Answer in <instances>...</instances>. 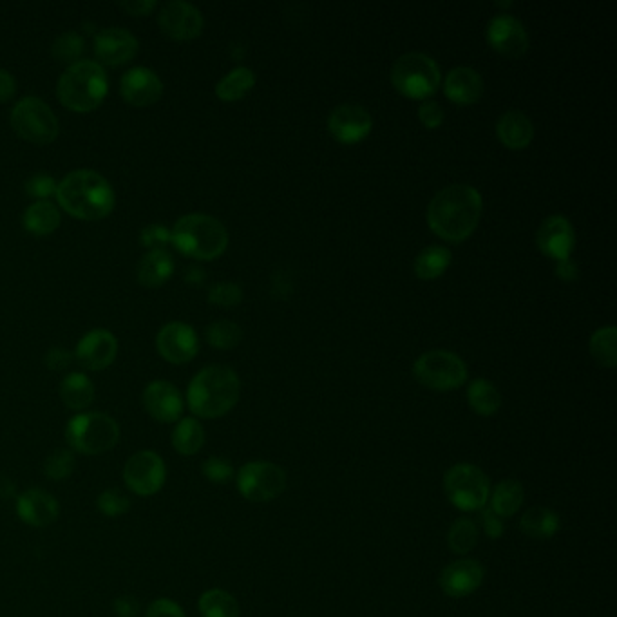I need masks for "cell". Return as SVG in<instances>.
<instances>
[{
	"label": "cell",
	"instance_id": "1",
	"mask_svg": "<svg viewBox=\"0 0 617 617\" xmlns=\"http://www.w3.org/2000/svg\"><path fill=\"white\" fill-rule=\"evenodd\" d=\"M482 209L484 201L476 187L467 183L447 185L429 201V227L447 241H462L475 232Z\"/></svg>",
	"mask_w": 617,
	"mask_h": 617
},
{
	"label": "cell",
	"instance_id": "2",
	"mask_svg": "<svg viewBox=\"0 0 617 617\" xmlns=\"http://www.w3.org/2000/svg\"><path fill=\"white\" fill-rule=\"evenodd\" d=\"M60 207L80 219H102L114 209L113 187L102 174L91 169L69 172L57 185Z\"/></svg>",
	"mask_w": 617,
	"mask_h": 617
},
{
	"label": "cell",
	"instance_id": "3",
	"mask_svg": "<svg viewBox=\"0 0 617 617\" xmlns=\"http://www.w3.org/2000/svg\"><path fill=\"white\" fill-rule=\"evenodd\" d=\"M241 380L227 366H207L190 380L187 390L189 408L196 417L219 418L238 404Z\"/></svg>",
	"mask_w": 617,
	"mask_h": 617
},
{
	"label": "cell",
	"instance_id": "4",
	"mask_svg": "<svg viewBox=\"0 0 617 617\" xmlns=\"http://www.w3.org/2000/svg\"><path fill=\"white\" fill-rule=\"evenodd\" d=\"M107 91L109 80L104 67L93 60H78L58 78V100L76 113L96 109L104 102Z\"/></svg>",
	"mask_w": 617,
	"mask_h": 617
},
{
	"label": "cell",
	"instance_id": "5",
	"mask_svg": "<svg viewBox=\"0 0 617 617\" xmlns=\"http://www.w3.org/2000/svg\"><path fill=\"white\" fill-rule=\"evenodd\" d=\"M171 243L185 256L207 261L225 252L228 245L227 227L209 214H187L181 216L172 228Z\"/></svg>",
	"mask_w": 617,
	"mask_h": 617
},
{
	"label": "cell",
	"instance_id": "6",
	"mask_svg": "<svg viewBox=\"0 0 617 617\" xmlns=\"http://www.w3.org/2000/svg\"><path fill=\"white\" fill-rule=\"evenodd\" d=\"M66 438L76 453L102 455L120 442V426L100 411L80 413L67 422Z\"/></svg>",
	"mask_w": 617,
	"mask_h": 617
},
{
	"label": "cell",
	"instance_id": "7",
	"mask_svg": "<svg viewBox=\"0 0 617 617\" xmlns=\"http://www.w3.org/2000/svg\"><path fill=\"white\" fill-rule=\"evenodd\" d=\"M391 82L402 95L426 100L440 86L442 71L437 60L428 53L409 51L395 60L391 67Z\"/></svg>",
	"mask_w": 617,
	"mask_h": 617
},
{
	"label": "cell",
	"instance_id": "8",
	"mask_svg": "<svg viewBox=\"0 0 617 617\" xmlns=\"http://www.w3.org/2000/svg\"><path fill=\"white\" fill-rule=\"evenodd\" d=\"M444 493L458 511L478 513L489 504L491 482L480 467L456 464L444 475Z\"/></svg>",
	"mask_w": 617,
	"mask_h": 617
},
{
	"label": "cell",
	"instance_id": "9",
	"mask_svg": "<svg viewBox=\"0 0 617 617\" xmlns=\"http://www.w3.org/2000/svg\"><path fill=\"white\" fill-rule=\"evenodd\" d=\"M413 375L429 390H456L467 380V364L456 353L429 350L413 364Z\"/></svg>",
	"mask_w": 617,
	"mask_h": 617
},
{
	"label": "cell",
	"instance_id": "10",
	"mask_svg": "<svg viewBox=\"0 0 617 617\" xmlns=\"http://www.w3.org/2000/svg\"><path fill=\"white\" fill-rule=\"evenodd\" d=\"M11 125L24 140L37 145H48L60 133L57 116L38 96L22 98L11 111Z\"/></svg>",
	"mask_w": 617,
	"mask_h": 617
},
{
	"label": "cell",
	"instance_id": "11",
	"mask_svg": "<svg viewBox=\"0 0 617 617\" xmlns=\"http://www.w3.org/2000/svg\"><path fill=\"white\" fill-rule=\"evenodd\" d=\"M238 491L252 504H266L285 493L288 476L274 462H248L236 475Z\"/></svg>",
	"mask_w": 617,
	"mask_h": 617
},
{
	"label": "cell",
	"instance_id": "12",
	"mask_svg": "<svg viewBox=\"0 0 617 617\" xmlns=\"http://www.w3.org/2000/svg\"><path fill=\"white\" fill-rule=\"evenodd\" d=\"M167 478V467L162 456L154 451L134 453L124 467V482L138 496L160 493Z\"/></svg>",
	"mask_w": 617,
	"mask_h": 617
},
{
	"label": "cell",
	"instance_id": "13",
	"mask_svg": "<svg viewBox=\"0 0 617 617\" xmlns=\"http://www.w3.org/2000/svg\"><path fill=\"white\" fill-rule=\"evenodd\" d=\"M485 37L496 51L505 57L518 58L529 49V33L522 24L509 13L494 15L485 28Z\"/></svg>",
	"mask_w": 617,
	"mask_h": 617
},
{
	"label": "cell",
	"instance_id": "14",
	"mask_svg": "<svg viewBox=\"0 0 617 617\" xmlns=\"http://www.w3.org/2000/svg\"><path fill=\"white\" fill-rule=\"evenodd\" d=\"M485 570L480 561L473 558H460L449 563L446 569L440 572V589L453 599H462L475 594L484 583Z\"/></svg>",
	"mask_w": 617,
	"mask_h": 617
},
{
	"label": "cell",
	"instance_id": "15",
	"mask_svg": "<svg viewBox=\"0 0 617 617\" xmlns=\"http://www.w3.org/2000/svg\"><path fill=\"white\" fill-rule=\"evenodd\" d=\"M156 348L165 361L185 364L192 361L200 350L198 333L189 324H165L156 337Z\"/></svg>",
	"mask_w": 617,
	"mask_h": 617
},
{
	"label": "cell",
	"instance_id": "16",
	"mask_svg": "<svg viewBox=\"0 0 617 617\" xmlns=\"http://www.w3.org/2000/svg\"><path fill=\"white\" fill-rule=\"evenodd\" d=\"M158 24L165 35L176 40H190L198 37L203 29L201 11L185 0H171L163 4Z\"/></svg>",
	"mask_w": 617,
	"mask_h": 617
},
{
	"label": "cell",
	"instance_id": "17",
	"mask_svg": "<svg viewBox=\"0 0 617 617\" xmlns=\"http://www.w3.org/2000/svg\"><path fill=\"white\" fill-rule=\"evenodd\" d=\"M373 127V118L366 107L341 104L328 116L330 133L342 143H355L366 138Z\"/></svg>",
	"mask_w": 617,
	"mask_h": 617
},
{
	"label": "cell",
	"instance_id": "18",
	"mask_svg": "<svg viewBox=\"0 0 617 617\" xmlns=\"http://www.w3.org/2000/svg\"><path fill=\"white\" fill-rule=\"evenodd\" d=\"M118 341L113 333L96 328L86 333L76 346V359L86 370L100 371L109 368L116 359Z\"/></svg>",
	"mask_w": 617,
	"mask_h": 617
},
{
	"label": "cell",
	"instance_id": "19",
	"mask_svg": "<svg viewBox=\"0 0 617 617\" xmlns=\"http://www.w3.org/2000/svg\"><path fill=\"white\" fill-rule=\"evenodd\" d=\"M536 243L543 254L554 257L556 261L570 257L572 248L576 245V232L569 218L561 214H552L542 221L536 232Z\"/></svg>",
	"mask_w": 617,
	"mask_h": 617
},
{
	"label": "cell",
	"instance_id": "20",
	"mask_svg": "<svg viewBox=\"0 0 617 617\" xmlns=\"http://www.w3.org/2000/svg\"><path fill=\"white\" fill-rule=\"evenodd\" d=\"M143 406L154 420L163 424H172L180 420L183 413L180 390L167 380H154L145 388Z\"/></svg>",
	"mask_w": 617,
	"mask_h": 617
},
{
	"label": "cell",
	"instance_id": "21",
	"mask_svg": "<svg viewBox=\"0 0 617 617\" xmlns=\"http://www.w3.org/2000/svg\"><path fill=\"white\" fill-rule=\"evenodd\" d=\"M138 38L124 28H105L96 35L95 55L107 66H122L136 57Z\"/></svg>",
	"mask_w": 617,
	"mask_h": 617
},
{
	"label": "cell",
	"instance_id": "22",
	"mask_svg": "<svg viewBox=\"0 0 617 617\" xmlns=\"http://www.w3.org/2000/svg\"><path fill=\"white\" fill-rule=\"evenodd\" d=\"M17 514L31 527H48L58 520L60 505L53 494L42 489H28L17 496Z\"/></svg>",
	"mask_w": 617,
	"mask_h": 617
},
{
	"label": "cell",
	"instance_id": "23",
	"mask_svg": "<svg viewBox=\"0 0 617 617\" xmlns=\"http://www.w3.org/2000/svg\"><path fill=\"white\" fill-rule=\"evenodd\" d=\"M120 91L129 104L143 107L160 100L163 84L160 76L149 67H133L122 76Z\"/></svg>",
	"mask_w": 617,
	"mask_h": 617
},
{
	"label": "cell",
	"instance_id": "24",
	"mask_svg": "<svg viewBox=\"0 0 617 617\" xmlns=\"http://www.w3.org/2000/svg\"><path fill=\"white\" fill-rule=\"evenodd\" d=\"M444 89L447 98L455 104H475L484 95V78L473 67H453L446 75Z\"/></svg>",
	"mask_w": 617,
	"mask_h": 617
},
{
	"label": "cell",
	"instance_id": "25",
	"mask_svg": "<svg viewBox=\"0 0 617 617\" xmlns=\"http://www.w3.org/2000/svg\"><path fill=\"white\" fill-rule=\"evenodd\" d=\"M496 136L509 149H523L534 138V125L523 111L509 109L496 122Z\"/></svg>",
	"mask_w": 617,
	"mask_h": 617
},
{
	"label": "cell",
	"instance_id": "26",
	"mask_svg": "<svg viewBox=\"0 0 617 617\" xmlns=\"http://www.w3.org/2000/svg\"><path fill=\"white\" fill-rule=\"evenodd\" d=\"M172 272H174V261L171 254L165 248H154L140 259L136 276L140 285L145 288H158L165 281H169Z\"/></svg>",
	"mask_w": 617,
	"mask_h": 617
},
{
	"label": "cell",
	"instance_id": "27",
	"mask_svg": "<svg viewBox=\"0 0 617 617\" xmlns=\"http://www.w3.org/2000/svg\"><path fill=\"white\" fill-rule=\"evenodd\" d=\"M561 520L556 511L549 507L536 505L527 509L520 520V529L527 538L532 540H551L560 532Z\"/></svg>",
	"mask_w": 617,
	"mask_h": 617
},
{
	"label": "cell",
	"instance_id": "28",
	"mask_svg": "<svg viewBox=\"0 0 617 617\" xmlns=\"http://www.w3.org/2000/svg\"><path fill=\"white\" fill-rule=\"evenodd\" d=\"M525 500L523 485L518 480H502L494 487L493 493L489 496V509L502 520L511 518L522 509Z\"/></svg>",
	"mask_w": 617,
	"mask_h": 617
},
{
	"label": "cell",
	"instance_id": "29",
	"mask_svg": "<svg viewBox=\"0 0 617 617\" xmlns=\"http://www.w3.org/2000/svg\"><path fill=\"white\" fill-rule=\"evenodd\" d=\"M60 399L67 408L82 411L89 408L95 400V386L84 373H69L60 384Z\"/></svg>",
	"mask_w": 617,
	"mask_h": 617
},
{
	"label": "cell",
	"instance_id": "30",
	"mask_svg": "<svg viewBox=\"0 0 617 617\" xmlns=\"http://www.w3.org/2000/svg\"><path fill=\"white\" fill-rule=\"evenodd\" d=\"M171 442L181 456L196 455L205 446V429L198 418H180L176 428L172 429Z\"/></svg>",
	"mask_w": 617,
	"mask_h": 617
},
{
	"label": "cell",
	"instance_id": "31",
	"mask_svg": "<svg viewBox=\"0 0 617 617\" xmlns=\"http://www.w3.org/2000/svg\"><path fill=\"white\" fill-rule=\"evenodd\" d=\"M60 221V210L46 200L31 203L24 212V227L37 236H48L55 232L60 227Z\"/></svg>",
	"mask_w": 617,
	"mask_h": 617
},
{
	"label": "cell",
	"instance_id": "32",
	"mask_svg": "<svg viewBox=\"0 0 617 617\" xmlns=\"http://www.w3.org/2000/svg\"><path fill=\"white\" fill-rule=\"evenodd\" d=\"M467 402L482 417H491L502 408V395L491 380L475 379L467 388Z\"/></svg>",
	"mask_w": 617,
	"mask_h": 617
},
{
	"label": "cell",
	"instance_id": "33",
	"mask_svg": "<svg viewBox=\"0 0 617 617\" xmlns=\"http://www.w3.org/2000/svg\"><path fill=\"white\" fill-rule=\"evenodd\" d=\"M451 259L453 254L449 248L429 245L418 252L413 268L420 279H437L446 272L447 266L451 265Z\"/></svg>",
	"mask_w": 617,
	"mask_h": 617
},
{
	"label": "cell",
	"instance_id": "34",
	"mask_svg": "<svg viewBox=\"0 0 617 617\" xmlns=\"http://www.w3.org/2000/svg\"><path fill=\"white\" fill-rule=\"evenodd\" d=\"M254 84H256V75L250 67H234L230 73L219 80L216 95L225 102H234L247 95Z\"/></svg>",
	"mask_w": 617,
	"mask_h": 617
},
{
	"label": "cell",
	"instance_id": "35",
	"mask_svg": "<svg viewBox=\"0 0 617 617\" xmlns=\"http://www.w3.org/2000/svg\"><path fill=\"white\" fill-rule=\"evenodd\" d=\"M201 617H239L241 608L236 598L223 589H210L201 594L200 601Z\"/></svg>",
	"mask_w": 617,
	"mask_h": 617
},
{
	"label": "cell",
	"instance_id": "36",
	"mask_svg": "<svg viewBox=\"0 0 617 617\" xmlns=\"http://www.w3.org/2000/svg\"><path fill=\"white\" fill-rule=\"evenodd\" d=\"M478 525L469 518H458L447 532V545L456 556H467L478 545Z\"/></svg>",
	"mask_w": 617,
	"mask_h": 617
},
{
	"label": "cell",
	"instance_id": "37",
	"mask_svg": "<svg viewBox=\"0 0 617 617\" xmlns=\"http://www.w3.org/2000/svg\"><path fill=\"white\" fill-rule=\"evenodd\" d=\"M616 337V326H603L590 337V353L596 362L605 368H616Z\"/></svg>",
	"mask_w": 617,
	"mask_h": 617
},
{
	"label": "cell",
	"instance_id": "38",
	"mask_svg": "<svg viewBox=\"0 0 617 617\" xmlns=\"http://www.w3.org/2000/svg\"><path fill=\"white\" fill-rule=\"evenodd\" d=\"M243 339L241 326L232 321H216L207 328V341L218 350H232Z\"/></svg>",
	"mask_w": 617,
	"mask_h": 617
},
{
	"label": "cell",
	"instance_id": "39",
	"mask_svg": "<svg viewBox=\"0 0 617 617\" xmlns=\"http://www.w3.org/2000/svg\"><path fill=\"white\" fill-rule=\"evenodd\" d=\"M51 53H53V57L57 58L58 62L75 64L84 53V38L80 37L75 31H66L60 37L55 38Z\"/></svg>",
	"mask_w": 617,
	"mask_h": 617
},
{
	"label": "cell",
	"instance_id": "40",
	"mask_svg": "<svg viewBox=\"0 0 617 617\" xmlns=\"http://www.w3.org/2000/svg\"><path fill=\"white\" fill-rule=\"evenodd\" d=\"M76 458L69 449H55L44 462V475L51 480H66L75 471Z\"/></svg>",
	"mask_w": 617,
	"mask_h": 617
},
{
	"label": "cell",
	"instance_id": "41",
	"mask_svg": "<svg viewBox=\"0 0 617 617\" xmlns=\"http://www.w3.org/2000/svg\"><path fill=\"white\" fill-rule=\"evenodd\" d=\"M96 505H98V511L107 518H118V516L129 513L131 500L118 489H105L104 493L98 496Z\"/></svg>",
	"mask_w": 617,
	"mask_h": 617
},
{
	"label": "cell",
	"instance_id": "42",
	"mask_svg": "<svg viewBox=\"0 0 617 617\" xmlns=\"http://www.w3.org/2000/svg\"><path fill=\"white\" fill-rule=\"evenodd\" d=\"M201 471H203V476L212 482V484H227L230 482L234 475H236V471H234V467L232 464L225 460V458H219V456H210L207 458L205 462H203V466H201Z\"/></svg>",
	"mask_w": 617,
	"mask_h": 617
},
{
	"label": "cell",
	"instance_id": "43",
	"mask_svg": "<svg viewBox=\"0 0 617 617\" xmlns=\"http://www.w3.org/2000/svg\"><path fill=\"white\" fill-rule=\"evenodd\" d=\"M243 299V288L236 285V283H230V281H221L214 286H210L209 301L212 304H218V306H238Z\"/></svg>",
	"mask_w": 617,
	"mask_h": 617
},
{
	"label": "cell",
	"instance_id": "44",
	"mask_svg": "<svg viewBox=\"0 0 617 617\" xmlns=\"http://www.w3.org/2000/svg\"><path fill=\"white\" fill-rule=\"evenodd\" d=\"M26 192L37 198H49L51 194L57 192V183L49 174L38 172L26 181Z\"/></svg>",
	"mask_w": 617,
	"mask_h": 617
},
{
	"label": "cell",
	"instance_id": "45",
	"mask_svg": "<svg viewBox=\"0 0 617 617\" xmlns=\"http://www.w3.org/2000/svg\"><path fill=\"white\" fill-rule=\"evenodd\" d=\"M140 241H142L143 247H149L151 250L162 248L163 245H167L171 241V230L163 227V225H149V227L143 228Z\"/></svg>",
	"mask_w": 617,
	"mask_h": 617
},
{
	"label": "cell",
	"instance_id": "46",
	"mask_svg": "<svg viewBox=\"0 0 617 617\" xmlns=\"http://www.w3.org/2000/svg\"><path fill=\"white\" fill-rule=\"evenodd\" d=\"M418 118L420 122L429 127V129H435L438 125L444 122V109L442 105L435 102V100H429L426 98L420 107H418Z\"/></svg>",
	"mask_w": 617,
	"mask_h": 617
},
{
	"label": "cell",
	"instance_id": "47",
	"mask_svg": "<svg viewBox=\"0 0 617 617\" xmlns=\"http://www.w3.org/2000/svg\"><path fill=\"white\" fill-rule=\"evenodd\" d=\"M480 513V523H482V529H484L485 536L487 538H491V540H498V538H502L505 532V523L500 516H496V514L489 509V505H485L482 511H478Z\"/></svg>",
	"mask_w": 617,
	"mask_h": 617
},
{
	"label": "cell",
	"instance_id": "48",
	"mask_svg": "<svg viewBox=\"0 0 617 617\" xmlns=\"http://www.w3.org/2000/svg\"><path fill=\"white\" fill-rule=\"evenodd\" d=\"M145 617H187L183 608L169 598L154 599L147 607Z\"/></svg>",
	"mask_w": 617,
	"mask_h": 617
},
{
	"label": "cell",
	"instance_id": "49",
	"mask_svg": "<svg viewBox=\"0 0 617 617\" xmlns=\"http://www.w3.org/2000/svg\"><path fill=\"white\" fill-rule=\"evenodd\" d=\"M71 361H73V353L67 352L66 348H51L44 357L46 366L53 371L66 370Z\"/></svg>",
	"mask_w": 617,
	"mask_h": 617
},
{
	"label": "cell",
	"instance_id": "50",
	"mask_svg": "<svg viewBox=\"0 0 617 617\" xmlns=\"http://www.w3.org/2000/svg\"><path fill=\"white\" fill-rule=\"evenodd\" d=\"M113 610L116 617H136L140 614V601L133 596H120L114 599Z\"/></svg>",
	"mask_w": 617,
	"mask_h": 617
},
{
	"label": "cell",
	"instance_id": "51",
	"mask_svg": "<svg viewBox=\"0 0 617 617\" xmlns=\"http://www.w3.org/2000/svg\"><path fill=\"white\" fill-rule=\"evenodd\" d=\"M118 6L131 15L143 17V15H149L158 6V2H154V0H125V2H120Z\"/></svg>",
	"mask_w": 617,
	"mask_h": 617
},
{
	"label": "cell",
	"instance_id": "52",
	"mask_svg": "<svg viewBox=\"0 0 617 617\" xmlns=\"http://www.w3.org/2000/svg\"><path fill=\"white\" fill-rule=\"evenodd\" d=\"M17 91V80L8 69H0V102H8Z\"/></svg>",
	"mask_w": 617,
	"mask_h": 617
},
{
	"label": "cell",
	"instance_id": "53",
	"mask_svg": "<svg viewBox=\"0 0 617 617\" xmlns=\"http://www.w3.org/2000/svg\"><path fill=\"white\" fill-rule=\"evenodd\" d=\"M556 276L565 279V281H574L580 276V268L570 257L560 259V261H556Z\"/></svg>",
	"mask_w": 617,
	"mask_h": 617
},
{
	"label": "cell",
	"instance_id": "54",
	"mask_svg": "<svg viewBox=\"0 0 617 617\" xmlns=\"http://www.w3.org/2000/svg\"><path fill=\"white\" fill-rule=\"evenodd\" d=\"M17 493V487L15 482L11 480L10 476L0 475V498L2 500H10Z\"/></svg>",
	"mask_w": 617,
	"mask_h": 617
}]
</instances>
